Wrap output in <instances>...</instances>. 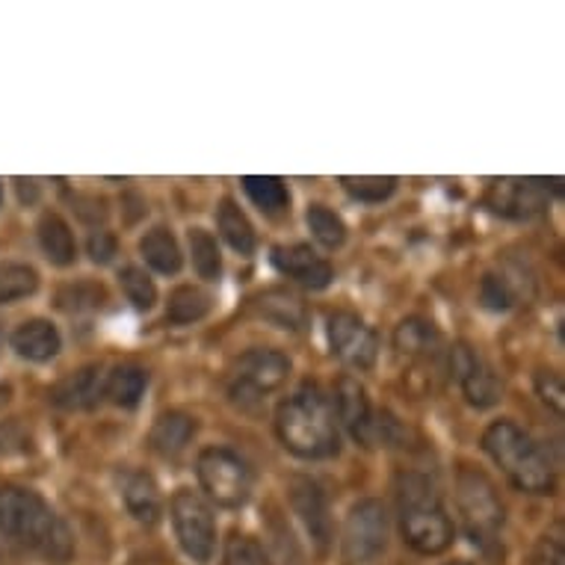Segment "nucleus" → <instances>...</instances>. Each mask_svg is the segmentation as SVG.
Wrapping results in <instances>:
<instances>
[{
    "label": "nucleus",
    "mask_w": 565,
    "mask_h": 565,
    "mask_svg": "<svg viewBox=\"0 0 565 565\" xmlns=\"http://www.w3.org/2000/svg\"><path fill=\"white\" fill-rule=\"evenodd\" d=\"M480 302L489 308V311H507V308H512V290L510 285H507V278L494 276V273H489V276L482 278Z\"/></svg>",
    "instance_id": "nucleus-35"
},
{
    "label": "nucleus",
    "mask_w": 565,
    "mask_h": 565,
    "mask_svg": "<svg viewBox=\"0 0 565 565\" xmlns=\"http://www.w3.org/2000/svg\"><path fill=\"white\" fill-rule=\"evenodd\" d=\"M139 252L154 273L160 276H175L181 264H184V255H181V246H178L175 234L169 228H151L142 241H139Z\"/></svg>",
    "instance_id": "nucleus-23"
},
{
    "label": "nucleus",
    "mask_w": 565,
    "mask_h": 565,
    "mask_svg": "<svg viewBox=\"0 0 565 565\" xmlns=\"http://www.w3.org/2000/svg\"><path fill=\"white\" fill-rule=\"evenodd\" d=\"M489 204L494 214L503 216H533L545 204V190L539 181H498L491 186Z\"/></svg>",
    "instance_id": "nucleus-16"
},
{
    "label": "nucleus",
    "mask_w": 565,
    "mask_h": 565,
    "mask_svg": "<svg viewBox=\"0 0 565 565\" xmlns=\"http://www.w3.org/2000/svg\"><path fill=\"white\" fill-rule=\"evenodd\" d=\"M252 306H255L258 317H264L267 323L278 326V329H290V332H299L308 320L306 306L294 294H288V290H264V294L252 299Z\"/></svg>",
    "instance_id": "nucleus-20"
},
{
    "label": "nucleus",
    "mask_w": 565,
    "mask_h": 565,
    "mask_svg": "<svg viewBox=\"0 0 565 565\" xmlns=\"http://www.w3.org/2000/svg\"><path fill=\"white\" fill-rule=\"evenodd\" d=\"M195 473L202 482L204 494L223 507V510H241L252 494V471L241 456L228 447H207L195 459Z\"/></svg>",
    "instance_id": "nucleus-6"
},
{
    "label": "nucleus",
    "mask_w": 565,
    "mask_h": 565,
    "mask_svg": "<svg viewBox=\"0 0 565 565\" xmlns=\"http://www.w3.org/2000/svg\"><path fill=\"white\" fill-rule=\"evenodd\" d=\"M190 255H193L195 273L207 281H214L223 273V255L216 246V237L204 228H193L190 232Z\"/></svg>",
    "instance_id": "nucleus-30"
},
{
    "label": "nucleus",
    "mask_w": 565,
    "mask_h": 565,
    "mask_svg": "<svg viewBox=\"0 0 565 565\" xmlns=\"http://www.w3.org/2000/svg\"><path fill=\"white\" fill-rule=\"evenodd\" d=\"M338 408V417L341 424L350 429V436L359 441V445L371 447L376 433H380V424L373 420L371 399H367V391L359 380L352 376H341L338 385H334V406Z\"/></svg>",
    "instance_id": "nucleus-14"
},
{
    "label": "nucleus",
    "mask_w": 565,
    "mask_h": 565,
    "mask_svg": "<svg viewBox=\"0 0 565 565\" xmlns=\"http://www.w3.org/2000/svg\"><path fill=\"white\" fill-rule=\"evenodd\" d=\"M104 367L102 364H89L81 371L68 373L65 380H60L51 391V403L68 412H84V408H95L104 397Z\"/></svg>",
    "instance_id": "nucleus-15"
},
{
    "label": "nucleus",
    "mask_w": 565,
    "mask_h": 565,
    "mask_svg": "<svg viewBox=\"0 0 565 565\" xmlns=\"http://www.w3.org/2000/svg\"><path fill=\"white\" fill-rule=\"evenodd\" d=\"M195 436V420L184 412H167L154 420L151 427L149 445L154 447V454H160L163 459H178L184 454L190 441Z\"/></svg>",
    "instance_id": "nucleus-19"
},
{
    "label": "nucleus",
    "mask_w": 565,
    "mask_h": 565,
    "mask_svg": "<svg viewBox=\"0 0 565 565\" xmlns=\"http://www.w3.org/2000/svg\"><path fill=\"white\" fill-rule=\"evenodd\" d=\"M36 288V269L28 267V264H0V306L33 297Z\"/></svg>",
    "instance_id": "nucleus-28"
},
{
    "label": "nucleus",
    "mask_w": 565,
    "mask_h": 565,
    "mask_svg": "<svg viewBox=\"0 0 565 565\" xmlns=\"http://www.w3.org/2000/svg\"><path fill=\"white\" fill-rule=\"evenodd\" d=\"M397 519L403 542L417 554L436 556L454 545V521L427 473L403 471L397 477Z\"/></svg>",
    "instance_id": "nucleus-3"
},
{
    "label": "nucleus",
    "mask_w": 565,
    "mask_h": 565,
    "mask_svg": "<svg viewBox=\"0 0 565 565\" xmlns=\"http://www.w3.org/2000/svg\"><path fill=\"white\" fill-rule=\"evenodd\" d=\"M0 533L47 563H65L75 554V539L51 503L21 486H0Z\"/></svg>",
    "instance_id": "nucleus-1"
},
{
    "label": "nucleus",
    "mask_w": 565,
    "mask_h": 565,
    "mask_svg": "<svg viewBox=\"0 0 565 565\" xmlns=\"http://www.w3.org/2000/svg\"><path fill=\"white\" fill-rule=\"evenodd\" d=\"M343 559L350 565H367L388 547V512L380 501H359L343 521Z\"/></svg>",
    "instance_id": "nucleus-9"
},
{
    "label": "nucleus",
    "mask_w": 565,
    "mask_h": 565,
    "mask_svg": "<svg viewBox=\"0 0 565 565\" xmlns=\"http://www.w3.org/2000/svg\"><path fill=\"white\" fill-rule=\"evenodd\" d=\"M39 243H42V252L45 258L56 267H72L77 258V243L75 234L68 228L60 214H45L39 220Z\"/></svg>",
    "instance_id": "nucleus-21"
},
{
    "label": "nucleus",
    "mask_w": 565,
    "mask_h": 565,
    "mask_svg": "<svg viewBox=\"0 0 565 565\" xmlns=\"http://www.w3.org/2000/svg\"><path fill=\"white\" fill-rule=\"evenodd\" d=\"M343 190L352 195V199H359V202L376 204L385 202L394 190H397V178H382V175H362V178H341Z\"/></svg>",
    "instance_id": "nucleus-32"
},
{
    "label": "nucleus",
    "mask_w": 565,
    "mask_h": 565,
    "mask_svg": "<svg viewBox=\"0 0 565 565\" xmlns=\"http://www.w3.org/2000/svg\"><path fill=\"white\" fill-rule=\"evenodd\" d=\"M454 565H468V563H454Z\"/></svg>",
    "instance_id": "nucleus-38"
},
{
    "label": "nucleus",
    "mask_w": 565,
    "mask_h": 565,
    "mask_svg": "<svg viewBox=\"0 0 565 565\" xmlns=\"http://www.w3.org/2000/svg\"><path fill=\"white\" fill-rule=\"evenodd\" d=\"M482 447L491 456V462L507 473V480L519 491H527V494L554 491V468L542 454V447L519 424H512V420L491 424L482 436Z\"/></svg>",
    "instance_id": "nucleus-4"
},
{
    "label": "nucleus",
    "mask_w": 565,
    "mask_h": 565,
    "mask_svg": "<svg viewBox=\"0 0 565 565\" xmlns=\"http://www.w3.org/2000/svg\"><path fill=\"white\" fill-rule=\"evenodd\" d=\"M104 290L98 285H68L60 290V308L72 311V315H84V311H98L104 306Z\"/></svg>",
    "instance_id": "nucleus-34"
},
{
    "label": "nucleus",
    "mask_w": 565,
    "mask_h": 565,
    "mask_svg": "<svg viewBox=\"0 0 565 565\" xmlns=\"http://www.w3.org/2000/svg\"><path fill=\"white\" fill-rule=\"evenodd\" d=\"M172 527L181 551L195 565H207L216 554V521L211 507L190 489H178L172 498Z\"/></svg>",
    "instance_id": "nucleus-8"
},
{
    "label": "nucleus",
    "mask_w": 565,
    "mask_h": 565,
    "mask_svg": "<svg viewBox=\"0 0 565 565\" xmlns=\"http://www.w3.org/2000/svg\"><path fill=\"white\" fill-rule=\"evenodd\" d=\"M220 565H273V563H269V554L264 551L260 542H255L252 536H243V533H234V536L225 542L223 563Z\"/></svg>",
    "instance_id": "nucleus-33"
},
{
    "label": "nucleus",
    "mask_w": 565,
    "mask_h": 565,
    "mask_svg": "<svg viewBox=\"0 0 565 565\" xmlns=\"http://www.w3.org/2000/svg\"><path fill=\"white\" fill-rule=\"evenodd\" d=\"M394 347H397L399 355H408V359H417V355H433L438 347V332L433 329V323L427 320H403L394 332Z\"/></svg>",
    "instance_id": "nucleus-26"
},
{
    "label": "nucleus",
    "mask_w": 565,
    "mask_h": 565,
    "mask_svg": "<svg viewBox=\"0 0 565 565\" xmlns=\"http://www.w3.org/2000/svg\"><path fill=\"white\" fill-rule=\"evenodd\" d=\"M290 376V359L285 352L269 350V347H255L243 352L241 362L234 364L232 376V399L241 408H252L278 391Z\"/></svg>",
    "instance_id": "nucleus-7"
},
{
    "label": "nucleus",
    "mask_w": 565,
    "mask_h": 565,
    "mask_svg": "<svg viewBox=\"0 0 565 565\" xmlns=\"http://www.w3.org/2000/svg\"><path fill=\"white\" fill-rule=\"evenodd\" d=\"M243 190H246V195H249L260 214L278 216L290 211V190L281 178L246 175L243 178Z\"/></svg>",
    "instance_id": "nucleus-25"
},
{
    "label": "nucleus",
    "mask_w": 565,
    "mask_h": 565,
    "mask_svg": "<svg viewBox=\"0 0 565 565\" xmlns=\"http://www.w3.org/2000/svg\"><path fill=\"white\" fill-rule=\"evenodd\" d=\"M121 290H125V297L137 311H151L154 302H158V288H154V281L149 278V273L139 267H125L119 273Z\"/></svg>",
    "instance_id": "nucleus-31"
},
{
    "label": "nucleus",
    "mask_w": 565,
    "mask_h": 565,
    "mask_svg": "<svg viewBox=\"0 0 565 565\" xmlns=\"http://www.w3.org/2000/svg\"><path fill=\"white\" fill-rule=\"evenodd\" d=\"M273 267L290 281H297L302 288L323 290L332 285L334 269L326 258H320L308 243H288L273 249Z\"/></svg>",
    "instance_id": "nucleus-13"
},
{
    "label": "nucleus",
    "mask_w": 565,
    "mask_h": 565,
    "mask_svg": "<svg viewBox=\"0 0 565 565\" xmlns=\"http://www.w3.org/2000/svg\"><path fill=\"white\" fill-rule=\"evenodd\" d=\"M290 507L297 512L299 524L306 527L311 545L326 554L332 545V512H329V501L326 491L317 486L311 477H294L288 486Z\"/></svg>",
    "instance_id": "nucleus-12"
},
{
    "label": "nucleus",
    "mask_w": 565,
    "mask_h": 565,
    "mask_svg": "<svg viewBox=\"0 0 565 565\" xmlns=\"http://www.w3.org/2000/svg\"><path fill=\"white\" fill-rule=\"evenodd\" d=\"M536 391L539 397L545 399V406H551L556 415H563L565 408V388L563 380L554 371H539L536 373Z\"/></svg>",
    "instance_id": "nucleus-36"
},
{
    "label": "nucleus",
    "mask_w": 565,
    "mask_h": 565,
    "mask_svg": "<svg viewBox=\"0 0 565 565\" xmlns=\"http://www.w3.org/2000/svg\"><path fill=\"white\" fill-rule=\"evenodd\" d=\"M0 195H3V193H0Z\"/></svg>",
    "instance_id": "nucleus-39"
},
{
    "label": "nucleus",
    "mask_w": 565,
    "mask_h": 565,
    "mask_svg": "<svg viewBox=\"0 0 565 565\" xmlns=\"http://www.w3.org/2000/svg\"><path fill=\"white\" fill-rule=\"evenodd\" d=\"M276 429L281 445L299 459H329L341 450L332 399L311 382L278 406Z\"/></svg>",
    "instance_id": "nucleus-2"
},
{
    "label": "nucleus",
    "mask_w": 565,
    "mask_h": 565,
    "mask_svg": "<svg viewBox=\"0 0 565 565\" xmlns=\"http://www.w3.org/2000/svg\"><path fill=\"white\" fill-rule=\"evenodd\" d=\"M456 501L473 545L489 547L491 542H498L503 527V503L486 473L462 468L456 477Z\"/></svg>",
    "instance_id": "nucleus-5"
},
{
    "label": "nucleus",
    "mask_w": 565,
    "mask_h": 565,
    "mask_svg": "<svg viewBox=\"0 0 565 565\" xmlns=\"http://www.w3.org/2000/svg\"><path fill=\"white\" fill-rule=\"evenodd\" d=\"M216 225H220V234H223L228 246L241 255H252L255 246H258V237H255V228H252L249 216L243 214L241 204L234 199H223L220 211H216Z\"/></svg>",
    "instance_id": "nucleus-24"
},
{
    "label": "nucleus",
    "mask_w": 565,
    "mask_h": 565,
    "mask_svg": "<svg viewBox=\"0 0 565 565\" xmlns=\"http://www.w3.org/2000/svg\"><path fill=\"white\" fill-rule=\"evenodd\" d=\"M121 501L128 507V512L139 524L146 527H154L160 521V491L154 477L146 471H125L121 473Z\"/></svg>",
    "instance_id": "nucleus-17"
},
{
    "label": "nucleus",
    "mask_w": 565,
    "mask_h": 565,
    "mask_svg": "<svg viewBox=\"0 0 565 565\" xmlns=\"http://www.w3.org/2000/svg\"><path fill=\"white\" fill-rule=\"evenodd\" d=\"M450 371H454V380L459 382L465 399L473 408H491L501 399L503 388L498 373L491 371V364L468 343H456L454 347V352H450Z\"/></svg>",
    "instance_id": "nucleus-11"
},
{
    "label": "nucleus",
    "mask_w": 565,
    "mask_h": 565,
    "mask_svg": "<svg viewBox=\"0 0 565 565\" xmlns=\"http://www.w3.org/2000/svg\"><path fill=\"white\" fill-rule=\"evenodd\" d=\"M326 338H329V347L343 364L359 367V371H367V367L376 364L380 338L359 315L334 311V315L326 317Z\"/></svg>",
    "instance_id": "nucleus-10"
},
{
    "label": "nucleus",
    "mask_w": 565,
    "mask_h": 565,
    "mask_svg": "<svg viewBox=\"0 0 565 565\" xmlns=\"http://www.w3.org/2000/svg\"><path fill=\"white\" fill-rule=\"evenodd\" d=\"M146 388H149V373L137 364H119L104 380V397L121 408H137Z\"/></svg>",
    "instance_id": "nucleus-22"
},
{
    "label": "nucleus",
    "mask_w": 565,
    "mask_h": 565,
    "mask_svg": "<svg viewBox=\"0 0 565 565\" xmlns=\"http://www.w3.org/2000/svg\"><path fill=\"white\" fill-rule=\"evenodd\" d=\"M306 223L315 234L317 243H323L326 249H338L347 241V225L338 214H334L332 207H326V204H311L306 214Z\"/></svg>",
    "instance_id": "nucleus-29"
},
{
    "label": "nucleus",
    "mask_w": 565,
    "mask_h": 565,
    "mask_svg": "<svg viewBox=\"0 0 565 565\" xmlns=\"http://www.w3.org/2000/svg\"><path fill=\"white\" fill-rule=\"evenodd\" d=\"M211 306H214V299H211L207 290L184 285V288L172 290V297H169V306H167V317L172 320V323L186 326V323H195V320H202V317H207Z\"/></svg>",
    "instance_id": "nucleus-27"
},
{
    "label": "nucleus",
    "mask_w": 565,
    "mask_h": 565,
    "mask_svg": "<svg viewBox=\"0 0 565 565\" xmlns=\"http://www.w3.org/2000/svg\"><path fill=\"white\" fill-rule=\"evenodd\" d=\"M89 255H93L95 264H107V260L116 255V237L110 232H93L89 237Z\"/></svg>",
    "instance_id": "nucleus-37"
},
{
    "label": "nucleus",
    "mask_w": 565,
    "mask_h": 565,
    "mask_svg": "<svg viewBox=\"0 0 565 565\" xmlns=\"http://www.w3.org/2000/svg\"><path fill=\"white\" fill-rule=\"evenodd\" d=\"M60 347H63V338L47 320H28L12 332V350L28 362H51Z\"/></svg>",
    "instance_id": "nucleus-18"
}]
</instances>
